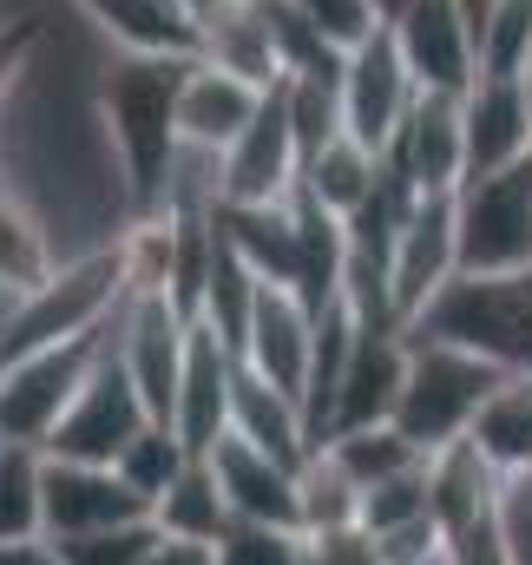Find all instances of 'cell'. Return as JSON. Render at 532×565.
Wrapping results in <instances>:
<instances>
[{"instance_id":"obj_11","label":"cell","mask_w":532,"mask_h":565,"mask_svg":"<svg viewBox=\"0 0 532 565\" xmlns=\"http://www.w3.org/2000/svg\"><path fill=\"white\" fill-rule=\"evenodd\" d=\"M132 520H151V507L119 480V467L46 454V487H40L46 540H79V533H106V526H132Z\"/></svg>"},{"instance_id":"obj_5","label":"cell","mask_w":532,"mask_h":565,"mask_svg":"<svg viewBox=\"0 0 532 565\" xmlns=\"http://www.w3.org/2000/svg\"><path fill=\"white\" fill-rule=\"evenodd\" d=\"M460 224V277H507L532 264V158L467 178L454 191Z\"/></svg>"},{"instance_id":"obj_40","label":"cell","mask_w":532,"mask_h":565,"mask_svg":"<svg viewBox=\"0 0 532 565\" xmlns=\"http://www.w3.org/2000/svg\"><path fill=\"white\" fill-rule=\"evenodd\" d=\"M145 565H217V546H204V540H178V533H158L151 553H145Z\"/></svg>"},{"instance_id":"obj_24","label":"cell","mask_w":532,"mask_h":565,"mask_svg":"<svg viewBox=\"0 0 532 565\" xmlns=\"http://www.w3.org/2000/svg\"><path fill=\"white\" fill-rule=\"evenodd\" d=\"M113 53H191V20L178 0H66Z\"/></svg>"},{"instance_id":"obj_16","label":"cell","mask_w":532,"mask_h":565,"mask_svg":"<svg viewBox=\"0 0 532 565\" xmlns=\"http://www.w3.org/2000/svg\"><path fill=\"white\" fill-rule=\"evenodd\" d=\"M389 33H395L401 60H407V73H414L421 86H434V93H467V86L480 79V53H474L467 20L454 13V0H414L401 20H389Z\"/></svg>"},{"instance_id":"obj_2","label":"cell","mask_w":532,"mask_h":565,"mask_svg":"<svg viewBox=\"0 0 532 565\" xmlns=\"http://www.w3.org/2000/svg\"><path fill=\"white\" fill-rule=\"evenodd\" d=\"M126 257L119 244H99V250H79L66 257L40 289H26L7 322H0V369L33 355V349H53V342H79V335H99L119 322L126 309Z\"/></svg>"},{"instance_id":"obj_9","label":"cell","mask_w":532,"mask_h":565,"mask_svg":"<svg viewBox=\"0 0 532 565\" xmlns=\"http://www.w3.org/2000/svg\"><path fill=\"white\" fill-rule=\"evenodd\" d=\"M184 349H191V316L171 296H126V309L113 322V355L126 362L132 388L145 395V408H151V422H171L178 375H184Z\"/></svg>"},{"instance_id":"obj_38","label":"cell","mask_w":532,"mask_h":565,"mask_svg":"<svg viewBox=\"0 0 532 565\" xmlns=\"http://www.w3.org/2000/svg\"><path fill=\"white\" fill-rule=\"evenodd\" d=\"M40 26H46V13H40V7L0 13V106H7V93H13V79H20V66H26V53H33Z\"/></svg>"},{"instance_id":"obj_6","label":"cell","mask_w":532,"mask_h":565,"mask_svg":"<svg viewBox=\"0 0 532 565\" xmlns=\"http://www.w3.org/2000/svg\"><path fill=\"white\" fill-rule=\"evenodd\" d=\"M106 349H113V329L79 335V342H53V349H33V355L7 362L0 369V440L46 447L60 415L73 408V395L86 388V375L99 369Z\"/></svg>"},{"instance_id":"obj_12","label":"cell","mask_w":532,"mask_h":565,"mask_svg":"<svg viewBox=\"0 0 532 565\" xmlns=\"http://www.w3.org/2000/svg\"><path fill=\"white\" fill-rule=\"evenodd\" d=\"M237 362L251 375H264L269 388H289L302 402L309 388V362H316V309L289 289V282H264L251 302V322L237 335Z\"/></svg>"},{"instance_id":"obj_1","label":"cell","mask_w":532,"mask_h":565,"mask_svg":"<svg viewBox=\"0 0 532 565\" xmlns=\"http://www.w3.org/2000/svg\"><path fill=\"white\" fill-rule=\"evenodd\" d=\"M191 53H106L99 60V126L113 145V164H119V184H126V204L138 217H158L164 211V191H171V164H178V79H184Z\"/></svg>"},{"instance_id":"obj_18","label":"cell","mask_w":532,"mask_h":565,"mask_svg":"<svg viewBox=\"0 0 532 565\" xmlns=\"http://www.w3.org/2000/svg\"><path fill=\"white\" fill-rule=\"evenodd\" d=\"M264 99H269L264 86H251V79H237V73H224V66L191 53L184 79H178V139L224 158L237 145V132L264 113Z\"/></svg>"},{"instance_id":"obj_44","label":"cell","mask_w":532,"mask_h":565,"mask_svg":"<svg viewBox=\"0 0 532 565\" xmlns=\"http://www.w3.org/2000/svg\"><path fill=\"white\" fill-rule=\"evenodd\" d=\"M211 7H224V0H178V13H184V20H198V13H211Z\"/></svg>"},{"instance_id":"obj_46","label":"cell","mask_w":532,"mask_h":565,"mask_svg":"<svg viewBox=\"0 0 532 565\" xmlns=\"http://www.w3.org/2000/svg\"><path fill=\"white\" fill-rule=\"evenodd\" d=\"M7 309H13V296H7V289H0V322H7Z\"/></svg>"},{"instance_id":"obj_20","label":"cell","mask_w":532,"mask_h":565,"mask_svg":"<svg viewBox=\"0 0 532 565\" xmlns=\"http://www.w3.org/2000/svg\"><path fill=\"white\" fill-rule=\"evenodd\" d=\"M211 467H217V487H224V507L231 520H264V526H296L302 533V507H296V467L257 454L251 440H217L211 447Z\"/></svg>"},{"instance_id":"obj_27","label":"cell","mask_w":532,"mask_h":565,"mask_svg":"<svg viewBox=\"0 0 532 565\" xmlns=\"http://www.w3.org/2000/svg\"><path fill=\"white\" fill-rule=\"evenodd\" d=\"M151 526H158V533H178V540H204V546H217V533L231 526V507H224V487H217L211 454H191L184 473L151 500Z\"/></svg>"},{"instance_id":"obj_26","label":"cell","mask_w":532,"mask_h":565,"mask_svg":"<svg viewBox=\"0 0 532 565\" xmlns=\"http://www.w3.org/2000/svg\"><path fill=\"white\" fill-rule=\"evenodd\" d=\"M382 171H389V158H382V151H369L362 139L336 132L329 145H316V151L302 158V191H309L322 211H336V217H355V211L375 198Z\"/></svg>"},{"instance_id":"obj_39","label":"cell","mask_w":532,"mask_h":565,"mask_svg":"<svg viewBox=\"0 0 532 565\" xmlns=\"http://www.w3.org/2000/svg\"><path fill=\"white\" fill-rule=\"evenodd\" d=\"M500 526H507L513 565H532V473H513L500 487Z\"/></svg>"},{"instance_id":"obj_42","label":"cell","mask_w":532,"mask_h":565,"mask_svg":"<svg viewBox=\"0 0 532 565\" xmlns=\"http://www.w3.org/2000/svg\"><path fill=\"white\" fill-rule=\"evenodd\" d=\"M493 7H500V0H454V13H460V20H467V33H474V53H480V33H487Z\"/></svg>"},{"instance_id":"obj_3","label":"cell","mask_w":532,"mask_h":565,"mask_svg":"<svg viewBox=\"0 0 532 565\" xmlns=\"http://www.w3.org/2000/svg\"><path fill=\"white\" fill-rule=\"evenodd\" d=\"M500 382H507V369H493L487 355L407 329V375H401L395 427L421 454H440V447L474 434L480 408L500 395Z\"/></svg>"},{"instance_id":"obj_30","label":"cell","mask_w":532,"mask_h":565,"mask_svg":"<svg viewBox=\"0 0 532 565\" xmlns=\"http://www.w3.org/2000/svg\"><path fill=\"white\" fill-rule=\"evenodd\" d=\"M329 454H336V467L369 493V487H382V480H395V473H407V467H421L427 454L401 434L395 422H382V427H349V434H329L322 440Z\"/></svg>"},{"instance_id":"obj_34","label":"cell","mask_w":532,"mask_h":565,"mask_svg":"<svg viewBox=\"0 0 532 565\" xmlns=\"http://www.w3.org/2000/svg\"><path fill=\"white\" fill-rule=\"evenodd\" d=\"M217 565H309V533L264 526V520H231L217 533Z\"/></svg>"},{"instance_id":"obj_31","label":"cell","mask_w":532,"mask_h":565,"mask_svg":"<svg viewBox=\"0 0 532 565\" xmlns=\"http://www.w3.org/2000/svg\"><path fill=\"white\" fill-rule=\"evenodd\" d=\"M40 487H46V447L0 440V540L46 533L40 526Z\"/></svg>"},{"instance_id":"obj_25","label":"cell","mask_w":532,"mask_h":565,"mask_svg":"<svg viewBox=\"0 0 532 565\" xmlns=\"http://www.w3.org/2000/svg\"><path fill=\"white\" fill-rule=\"evenodd\" d=\"M60 264H66V250H60L53 224H46L20 191L0 178V289L20 302L26 289H40Z\"/></svg>"},{"instance_id":"obj_14","label":"cell","mask_w":532,"mask_h":565,"mask_svg":"<svg viewBox=\"0 0 532 565\" xmlns=\"http://www.w3.org/2000/svg\"><path fill=\"white\" fill-rule=\"evenodd\" d=\"M217 164H224V204H289L302 191V145L276 93Z\"/></svg>"},{"instance_id":"obj_37","label":"cell","mask_w":532,"mask_h":565,"mask_svg":"<svg viewBox=\"0 0 532 565\" xmlns=\"http://www.w3.org/2000/svg\"><path fill=\"white\" fill-rule=\"evenodd\" d=\"M158 540L151 520H132V526H106V533H79V540H53L66 565H145Z\"/></svg>"},{"instance_id":"obj_28","label":"cell","mask_w":532,"mask_h":565,"mask_svg":"<svg viewBox=\"0 0 532 565\" xmlns=\"http://www.w3.org/2000/svg\"><path fill=\"white\" fill-rule=\"evenodd\" d=\"M467 440L493 460L500 480L532 473V382L526 375H507V382H500V395L480 408V422H474Z\"/></svg>"},{"instance_id":"obj_22","label":"cell","mask_w":532,"mask_h":565,"mask_svg":"<svg viewBox=\"0 0 532 565\" xmlns=\"http://www.w3.org/2000/svg\"><path fill=\"white\" fill-rule=\"evenodd\" d=\"M231 440H251L257 454L283 460V467H302L316 454L309 408L289 388H269L264 375H251L244 362H237V388H231Z\"/></svg>"},{"instance_id":"obj_45","label":"cell","mask_w":532,"mask_h":565,"mask_svg":"<svg viewBox=\"0 0 532 565\" xmlns=\"http://www.w3.org/2000/svg\"><path fill=\"white\" fill-rule=\"evenodd\" d=\"M520 93H526V106H532V53H526V66H520Z\"/></svg>"},{"instance_id":"obj_17","label":"cell","mask_w":532,"mask_h":565,"mask_svg":"<svg viewBox=\"0 0 532 565\" xmlns=\"http://www.w3.org/2000/svg\"><path fill=\"white\" fill-rule=\"evenodd\" d=\"M401 375H407V329H362V342H355V355H349V369H342V388H336V402H329L322 440H329V434H349V427L395 422Z\"/></svg>"},{"instance_id":"obj_32","label":"cell","mask_w":532,"mask_h":565,"mask_svg":"<svg viewBox=\"0 0 532 565\" xmlns=\"http://www.w3.org/2000/svg\"><path fill=\"white\" fill-rule=\"evenodd\" d=\"M184 460H191V447L178 440V427H171V422H151V427L132 440V447L113 460V467H119V480L132 487L138 500L151 507V500H158V493H164V487L184 473Z\"/></svg>"},{"instance_id":"obj_35","label":"cell","mask_w":532,"mask_h":565,"mask_svg":"<svg viewBox=\"0 0 532 565\" xmlns=\"http://www.w3.org/2000/svg\"><path fill=\"white\" fill-rule=\"evenodd\" d=\"M526 53H532V0H500L493 20H487V33H480V73L520 79Z\"/></svg>"},{"instance_id":"obj_4","label":"cell","mask_w":532,"mask_h":565,"mask_svg":"<svg viewBox=\"0 0 532 565\" xmlns=\"http://www.w3.org/2000/svg\"><path fill=\"white\" fill-rule=\"evenodd\" d=\"M421 335L460 342L507 375L532 382V264L507 277H454L414 322Z\"/></svg>"},{"instance_id":"obj_41","label":"cell","mask_w":532,"mask_h":565,"mask_svg":"<svg viewBox=\"0 0 532 565\" xmlns=\"http://www.w3.org/2000/svg\"><path fill=\"white\" fill-rule=\"evenodd\" d=\"M0 565H66V559L46 533H26V540H0Z\"/></svg>"},{"instance_id":"obj_33","label":"cell","mask_w":532,"mask_h":565,"mask_svg":"<svg viewBox=\"0 0 532 565\" xmlns=\"http://www.w3.org/2000/svg\"><path fill=\"white\" fill-rule=\"evenodd\" d=\"M421 520H434V493H427V460L362 493V526H369L375 540H389V533H401V526H421ZM434 526H440V520H434Z\"/></svg>"},{"instance_id":"obj_10","label":"cell","mask_w":532,"mask_h":565,"mask_svg":"<svg viewBox=\"0 0 532 565\" xmlns=\"http://www.w3.org/2000/svg\"><path fill=\"white\" fill-rule=\"evenodd\" d=\"M414 99H421V79L407 73L389 26L375 40H362L355 53H342V132L349 139H362L369 151H389Z\"/></svg>"},{"instance_id":"obj_43","label":"cell","mask_w":532,"mask_h":565,"mask_svg":"<svg viewBox=\"0 0 532 565\" xmlns=\"http://www.w3.org/2000/svg\"><path fill=\"white\" fill-rule=\"evenodd\" d=\"M407 7H414V0H375V13H382V26H389V20H401Z\"/></svg>"},{"instance_id":"obj_23","label":"cell","mask_w":532,"mask_h":565,"mask_svg":"<svg viewBox=\"0 0 532 565\" xmlns=\"http://www.w3.org/2000/svg\"><path fill=\"white\" fill-rule=\"evenodd\" d=\"M500 487L507 480L493 473V460L474 440H454V447L427 454V493H434V520H440L447 540L480 526V520H493L500 513Z\"/></svg>"},{"instance_id":"obj_36","label":"cell","mask_w":532,"mask_h":565,"mask_svg":"<svg viewBox=\"0 0 532 565\" xmlns=\"http://www.w3.org/2000/svg\"><path fill=\"white\" fill-rule=\"evenodd\" d=\"M302 20H309V33L316 40H329L336 53H355L362 40H375L382 33V13H375V0H289Z\"/></svg>"},{"instance_id":"obj_7","label":"cell","mask_w":532,"mask_h":565,"mask_svg":"<svg viewBox=\"0 0 532 565\" xmlns=\"http://www.w3.org/2000/svg\"><path fill=\"white\" fill-rule=\"evenodd\" d=\"M460 277V224H454V191H421L395 250H389V309L401 329L421 322V309Z\"/></svg>"},{"instance_id":"obj_19","label":"cell","mask_w":532,"mask_h":565,"mask_svg":"<svg viewBox=\"0 0 532 565\" xmlns=\"http://www.w3.org/2000/svg\"><path fill=\"white\" fill-rule=\"evenodd\" d=\"M191 53L276 93L283 86V53H276V26H269V0H224L211 13L191 20Z\"/></svg>"},{"instance_id":"obj_21","label":"cell","mask_w":532,"mask_h":565,"mask_svg":"<svg viewBox=\"0 0 532 565\" xmlns=\"http://www.w3.org/2000/svg\"><path fill=\"white\" fill-rule=\"evenodd\" d=\"M532 158V106L520 93V79H493L480 73L467 86V178L507 171Z\"/></svg>"},{"instance_id":"obj_15","label":"cell","mask_w":532,"mask_h":565,"mask_svg":"<svg viewBox=\"0 0 532 565\" xmlns=\"http://www.w3.org/2000/svg\"><path fill=\"white\" fill-rule=\"evenodd\" d=\"M231 388H237V349L191 316V349H184V375H178V402L171 427L191 454H211L231 434Z\"/></svg>"},{"instance_id":"obj_8","label":"cell","mask_w":532,"mask_h":565,"mask_svg":"<svg viewBox=\"0 0 532 565\" xmlns=\"http://www.w3.org/2000/svg\"><path fill=\"white\" fill-rule=\"evenodd\" d=\"M145 427H151V408H145V395L132 388L126 362L106 349V355H99V369L86 375V388L73 395V408L60 415L53 440H46V454H60V460H99V467H113V460L132 447L138 434H145Z\"/></svg>"},{"instance_id":"obj_13","label":"cell","mask_w":532,"mask_h":565,"mask_svg":"<svg viewBox=\"0 0 532 565\" xmlns=\"http://www.w3.org/2000/svg\"><path fill=\"white\" fill-rule=\"evenodd\" d=\"M414 191H460L467 184V93H434L407 106L395 145L382 151Z\"/></svg>"},{"instance_id":"obj_29","label":"cell","mask_w":532,"mask_h":565,"mask_svg":"<svg viewBox=\"0 0 532 565\" xmlns=\"http://www.w3.org/2000/svg\"><path fill=\"white\" fill-rule=\"evenodd\" d=\"M296 507H302V533H336V526H362V487L336 467V454L316 440V454L296 467Z\"/></svg>"}]
</instances>
